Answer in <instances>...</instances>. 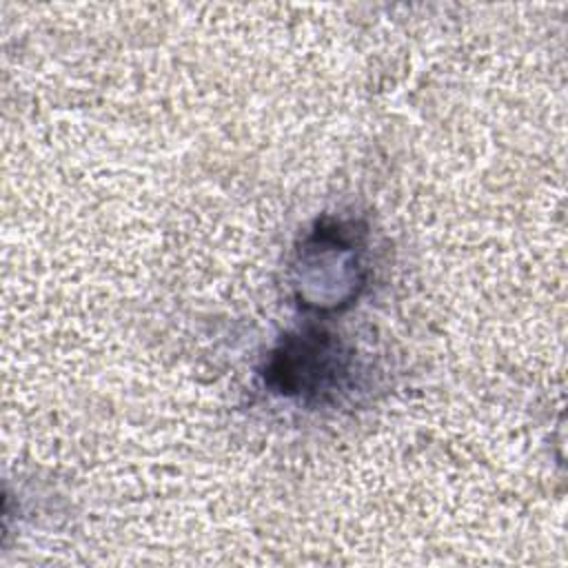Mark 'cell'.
I'll return each mask as SVG.
<instances>
[{
  "label": "cell",
  "mask_w": 568,
  "mask_h": 568,
  "mask_svg": "<svg viewBox=\"0 0 568 568\" xmlns=\"http://www.w3.org/2000/svg\"><path fill=\"white\" fill-rule=\"evenodd\" d=\"M348 373L346 353L322 333L291 335L271 355L266 382L284 395L320 397L333 393Z\"/></svg>",
  "instance_id": "obj_1"
}]
</instances>
